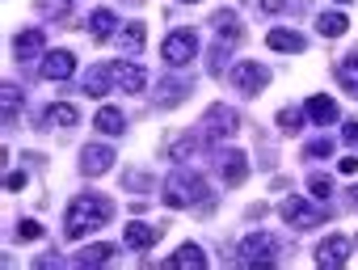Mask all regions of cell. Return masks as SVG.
I'll return each instance as SVG.
<instances>
[{"mask_svg":"<svg viewBox=\"0 0 358 270\" xmlns=\"http://www.w3.org/2000/svg\"><path fill=\"white\" fill-rule=\"evenodd\" d=\"M203 140H207V135H182L177 144H169V157H173V161H190V157L203 148Z\"/></svg>","mask_w":358,"mask_h":270,"instance_id":"603a6c76","label":"cell"},{"mask_svg":"<svg viewBox=\"0 0 358 270\" xmlns=\"http://www.w3.org/2000/svg\"><path fill=\"white\" fill-rule=\"evenodd\" d=\"M72 72H76V55H72L68 47H64V51H47V55H43V76H47V80H68Z\"/></svg>","mask_w":358,"mask_h":270,"instance_id":"7c38bea8","label":"cell"},{"mask_svg":"<svg viewBox=\"0 0 358 270\" xmlns=\"http://www.w3.org/2000/svg\"><path fill=\"white\" fill-rule=\"evenodd\" d=\"M341 140L345 144H358V122H341Z\"/></svg>","mask_w":358,"mask_h":270,"instance_id":"8d00e7d4","label":"cell"},{"mask_svg":"<svg viewBox=\"0 0 358 270\" xmlns=\"http://www.w3.org/2000/svg\"><path fill=\"white\" fill-rule=\"evenodd\" d=\"M93 127H97L101 135H122L127 118H122V110H114V106H101V110H97V118H93Z\"/></svg>","mask_w":358,"mask_h":270,"instance_id":"7402d4cb","label":"cell"},{"mask_svg":"<svg viewBox=\"0 0 358 270\" xmlns=\"http://www.w3.org/2000/svg\"><path fill=\"white\" fill-rule=\"evenodd\" d=\"M122 241H127V249H135V253H148V249L160 241V228L131 220V224H127V232H122Z\"/></svg>","mask_w":358,"mask_h":270,"instance_id":"4fadbf2b","label":"cell"},{"mask_svg":"<svg viewBox=\"0 0 358 270\" xmlns=\"http://www.w3.org/2000/svg\"><path fill=\"white\" fill-rule=\"evenodd\" d=\"M110 220H114V203L106 194H76L64 211V232L68 241H76V236H89L93 228H106Z\"/></svg>","mask_w":358,"mask_h":270,"instance_id":"6da1fadb","label":"cell"},{"mask_svg":"<svg viewBox=\"0 0 358 270\" xmlns=\"http://www.w3.org/2000/svg\"><path fill=\"white\" fill-rule=\"evenodd\" d=\"M114 85H118V80H114V64H97V68L85 76V93H89V97H106Z\"/></svg>","mask_w":358,"mask_h":270,"instance_id":"5bb4252c","label":"cell"},{"mask_svg":"<svg viewBox=\"0 0 358 270\" xmlns=\"http://www.w3.org/2000/svg\"><path fill=\"white\" fill-rule=\"evenodd\" d=\"M38 13H43L47 22H59V17L72 13V0H38Z\"/></svg>","mask_w":358,"mask_h":270,"instance_id":"4316f807","label":"cell"},{"mask_svg":"<svg viewBox=\"0 0 358 270\" xmlns=\"http://www.w3.org/2000/svg\"><path fill=\"white\" fill-rule=\"evenodd\" d=\"M114 169V148L110 144H85L80 148V173L85 178H101Z\"/></svg>","mask_w":358,"mask_h":270,"instance_id":"ba28073f","label":"cell"},{"mask_svg":"<svg viewBox=\"0 0 358 270\" xmlns=\"http://www.w3.org/2000/svg\"><path fill=\"white\" fill-rule=\"evenodd\" d=\"M160 55H164V64L169 68H186L194 55H199V30H173L169 38H164V47H160Z\"/></svg>","mask_w":358,"mask_h":270,"instance_id":"277c9868","label":"cell"},{"mask_svg":"<svg viewBox=\"0 0 358 270\" xmlns=\"http://www.w3.org/2000/svg\"><path fill=\"white\" fill-rule=\"evenodd\" d=\"M38 236H43V224H34V220L17 224V241H38Z\"/></svg>","mask_w":358,"mask_h":270,"instance_id":"1f68e13d","label":"cell"},{"mask_svg":"<svg viewBox=\"0 0 358 270\" xmlns=\"http://www.w3.org/2000/svg\"><path fill=\"white\" fill-rule=\"evenodd\" d=\"M316 30H320L324 38H341V34L350 30V17H345L341 9H333V13H320V17H316Z\"/></svg>","mask_w":358,"mask_h":270,"instance_id":"44dd1931","label":"cell"},{"mask_svg":"<svg viewBox=\"0 0 358 270\" xmlns=\"http://www.w3.org/2000/svg\"><path fill=\"white\" fill-rule=\"evenodd\" d=\"M337 173L354 178V173H358V161H354V157H341V161H337Z\"/></svg>","mask_w":358,"mask_h":270,"instance_id":"d590c367","label":"cell"},{"mask_svg":"<svg viewBox=\"0 0 358 270\" xmlns=\"http://www.w3.org/2000/svg\"><path fill=\"white\" fill-rule=\"evenodd\" d=\"M350 203H354V207H358V186H354V190H350Z\"/></svg>","mask_w":358,"mask_h":270,"instance_id":"ab89813d","label":"cell"},{"mask_svg":"<svg viewBox=\"0 0 358 270\" xmlns=\"http://www.w3.org/2000/svg\"><path fill=\"white\" fill-rule=\"evenodd\" d=\"M345 262H350V236H324V241L316 245V266L337 270V266H345Z\"/></svg>","mask_w":358,"mask_h":270,"instance_id":"30bf717a","label":"cell"},{"mask_svg":"<svg viewBox=\"0 0 358 270\" xmlns=\"http://www.w3.org/2000/svg\"><path fill=\"white\" fill-rule=\"evenodd\" d=\"M232 80H236V89H241L245 97H257V93L270 85V68H262L257 59H241L236 72H232Z\"/></svg>","mask_w":358,"mask_h":270,"instance_id":"52a82bcc","label":"cell"},{"mask_svg":"<svg viewBox=\"0 0 358 270\" xmlns=\"http://www.w3.org/2000/svg\"><path fill=\"white\" fill-rule=\"evenodd\" d=\"M236 131H241V114L228 101L207 106V114H203V135L207 140H236Z\"/></svg>","mask_w":358,"mask_h":270,"instance_id":"3957f363","label":"cell"},{"mask_svg":"<svg viewBox=\"0 0 358 270\" xmlns=\"http://www.w3.org/2000/svg\"><path fill=\"white\" fill-rule=\"evenodd\" d=\"M278 127H282V131H299V127H303V110H299V106L278 110Z\"/></svg>","mask_w":358,"mask_h":270,"instance_id":"4dcf8cb0","label":"cell"},{"mask_svg":"<svg viewBox=\"0 0 358 270\" xmlns=\"http://www.w3.org/2000/svg\"><path fill=\"white\" fill-rule=\"evenodd\" d=\"M266 47L270 51H282V55H295V51H303V34H295V30H270L266 34Z\"/></svg>","mask_w":358,"mask_h":270,"instance_id":"d6986e66","label":"cell"},{"mask_svg":"<svg viewBox=\"0 0 358 270\" xmlns=\"http://www.w3.org/2000/svg\"><path fill=\"white\" fill-rule=\"evenodd\" d=\"M186 5H199V0H186Z\"/></svg>","mask_w":358,"mask_h":270,"instance_id":"b9f144b4","label":"cell"},{"mask_svg":"<svg viewBox=\"0 0 358 270\" xmlns=\"http://www.w3.org/2000/svg\"><path fill=\"white\" fill-rule=\"evenodd\" d=\"M114 30H118V17H114L110 9H93V17H89V34H93L97 43H106V38H114Z\"/></svg>","mask_w":358,"mask_h":270,"instance_id":"ffe728a7","label":"cell"},{"mask_svg":"<svg viewBox=\"0 0 358 270\" xmlns=\"http://www.w3.org/2000/svg\"><path fill=\"white\" fill-rule=\"evenodd\" d=\"M0 106H5V114H17L22 110V89L17 85H0Z\"/></svg>","mask_w":358,"mask_h":270,"instance_id":"f546056e","label":"cell"},{"mask_svg":"<svg viewBox=\"0 0 358 270\" xmlns=\"http://www.w3.org/2000/svg\"><path fill=\"white\" fill-rule=\"evenodd\" d=\"M278 211H282V220H287L291 228H316V224H324V220H329V207H312V203H308V199H299V194L282 199V203H278Z\"/></svg>","mask_w":358,"mask_h":270,"instance_id":"5b68a950","label":"cell"},{"mask_svg":"<svg viewBox=\"0 0 358 270\" xmlns=\"http://www.w3.org/2000/svg\"><path fill=\"white\" fill-rule=\"evenodd\" d=\"M303 152H308V157H329V152H333V140H312Z\"/></svg>","mask_w":358,"mask_h":270,"instance_id":"836d02e7","label":"cell"},{"mask_svg":"<svg viewBox=\"0 0 358 270\" xmlns=\"http://www.w3.org/2000/svg\"><path fill=\"white\" fill-rule=\"evenodd\" d=\"M169 266H173V270H186V266H194V270H207V253H203V245L186 241L182 249H177V253L169 257Z\"/></svg>","mask_w":358,"mask_h":270,"instance_id":"e0dca14e","label":"cell"},{"mask_svg":"<svg viewBox=\"0 0 358 270\" xmlns=\"http://www.w3.org/2000/svg\"><path fill=\"white\" fill-rule=\"evenodd\" d=\"M164 207H173V211L199 207L203 215H211V211H215V194L207 190L203 173H194V169H177V173L164 182Z\"/></svg>","mask_w":358,"mask_h":270,"instance_id":"7a4b0ae2","label":"cell"},{"mask_svg":"<svg viewBox=\"0 0 358 270\" xmlns=\"http://www.w3.org/2000/svg\"><path fill=\"white\" fill-rule=\"evenodd\" d=\"M26 186V173H9V190H22Z\"/></svg>","mask_w":358,"mask_h":270,"instance_id":"f35d334b","label":"cell"},{"mask_svg":"<svg viewBox=\"0 0 358 270\" xmlns=\"http://www.w3.org/2000/svg\"><path fill=\"white\" fill-rule=\"evenodd\" d=\"M350 93H354V97H358V85H354V89H350Z\"/></svg>","mask_w":358,"mask_h":270,"instance_id":"60d3db41","label":"cell"},{"mask_svg":"<svg viewBox=\"0 0 358 270\" xmlns=\"http://www.w3.org/2000/svg\"><path fill=\"white\" fill-rule=\"evenodd\" d=\"M312 194H316V199H329V194H333V182H329V178H312Z\"/></svg>","mask_w":358,"mask_h":270,"instance_id":"e575fe53","label":"cell"},{"mask_svg":"<svg viewBox=\"0 0 358 270\" xmlns=\"http://www.w3.org/2000/svg\"><path fill=\"white\" fill-rule=\"evenodd\" d=\"M182 97H190V80H177V76H173V80H169V76L160 80L156 101H160L164 110H169V106H182Z\"/></svg>","mask_w":358,"mask_h":270,"instance_id":"ac0fdd59","label":"cell"},{"mask_svg":"<svg viewBox=\"0 0 358 270\" xmlns=\"http://www.w3.org/2000/svg\"><path fill=\"white\" fill-rule=\"evenodd\" d=\"M215 169H220V178H224L228 186H241V182L249 178V157H245L241 148H224V152L215 157Z\"/></svg>","mask_w":358,"mask_h":270,"instance_id":"9c48e42d","label":"cell"},{"mask_svg":"<svg viewBox=\"0 0 358 270\" xmlns=\"http://www.w3.org/2000/svg\"><path fill=\"white\" fill-rule=\"evenodd\" d=\"M38 51H43V30H17V34H13V55H17L22 64H30Z\"/></svg>","mask_w":358,"mask_h":270,"instance_id":"2e32d148","label":"cell"},{"mask_svg":"<svg viewBox=\"0 0 358 270\" xmlns=\"http://www.w3.org/2000/svg\"><path fill=\"white\" fill-rule=\"evenodd\" d=\"M215 30H224V34H220L224 43H241V22H236L232 13H220V17H215Z\"/></svg>","mask_w":358,"mask_h":270,"instance_id":"83f0119b","label":"cell"},{"mask_svg":"<svg viewBox=\"0 0 358 270\" xmlns=\"http://www.w3.org/2000/svg\"><path fill=\"white\" fill-rule=\"evenodd\" d=\"M118 43H122V51H131V55H139V51H143V26H139V22H131V26H122V34H118Z\"/></svg>","mask_w":358,"mask_h":270,"instance_id":"cb8c5ba5","label":"cell"},{"mask_svg":"<svg viewBox=\"0 0 358 270\" xmlns=\"http://www.w3.org/2000/svg\"><path fill=\"white\" fill-rule=\"evenodd\" d=\"M114 257V245H89V249H80V266H101V262H110Z\"/></svg>","mask_w":358,"mask_h":270,"instance_id":"484cf974","label":"cell"},{"mask_svg":"<svg viewBox=\"0 0 358 270\" xmlns=\"http://www.w3.org/2000/svg\"><path fill=\"white\" fill-rule=\"evenodd\" d=\"M337 80H341L345 89H354V85H358V51L341 59V68H337Z\"/></svg>","mask_w":358,"mask_h":270,"instance_id":"f1b7e54d","label":"cell"},{"mask_svg":"<svg viewBox=\"0 0 358 270\" xmlns=\"http://www.w3.org/2000/svg\"><path fill=\"white\" fill-rule=\"evenodd\" d=\"M114 80H118V89L131 93V97L148 89V72H143L139 64H127V59H114Z\"/></svg>","mask_w":358,"mask_h":270,"instance_id":"8fae6325","label":"cell"},{"mask_svg":"<svg viewBox=\"0 0 358 270\" xmlns=\"http://www.w3.org/2000/svg\"><path fill=\"white\" fill-rule=\"evenodd\" d=\"M47 118H51L55 127H76V118H80V114H76V106H68V101H55V106L47 110Z\"/></svg>","mask_w":358,"mask_h":270,"instance_id":"d4e9b609","label":"cell"},{"mask_svg":"<svg viewBox=\"0 0 358 270\" xmlns=\"http://www.w3.org/2000/svg\"><path fill=\"white\" fill-rule=\"evenodd\" d=\"M122 186H127V190H148V186H152V178H148V173H127V178H122Z\"/></svg>","mask_w":358,"mask_h":270,"instance_id":"d6a6232c","label":"cell"},{"mask_svg":"<svg viewBox=\"0 0 358 270\" xmlns=\"http://www.w3.org/2000/svg\"><path fill=\"white\" fill-rule=\"evenodd\" d=\"M303 110H308V118H312V122H320V127H329V122H337V101H333L329 93H312Z\"/></svg>","mask_w":358,"mask_h":270,"instance_id":"9a60e30c","label":"cell"},{"mask_svg":"<svg viewBox=\"0 0 358 270\" xmlns=\"http://www.w3.org/2000/svg\"><path fill=\"white\" fill-rule=\"evenodd\" d=\"M337 5H345V0H337Z\"/></svg>","mask_w":358,"mask_h":270,"instance_id":"7bdbcfd3","label":"cell"},{"mask_svg":"<svg viewBox=\"0 0 358 270\" xmlns=\"http://www.w3.org/2000/svg\"><path fill=\"white\" fill-rule=\"evenodd\" d=\"M236 253H241V262H249V266H270L274 253H278V241H274L270 232H249V236L236 245Z\"/></svg>","mask_w":358,"mask_h":270,"instance_id":"8992f818","label":"cell"},{"mask_svg":"<svg viewBox=\"0 0 358 270\" xmlns=\"http://www.w3.org/2000/svg\"><path fill=\"white\" fill-rule=\"evenodd\" d=\"M266 13H287V0H262Z\"/></svg>","mask_w":358,"mask_h":270,"instance_id":"74e56055","label":"cell"}]
</instances>
